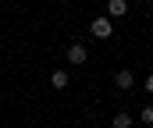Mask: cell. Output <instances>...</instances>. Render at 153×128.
<instances>
[{
  "instance_id": "6da1fadb",
  "label": "cell",
  "mask_w": 153,
  "mask_h": 128,
  "mask_svg": "<svg viewBox=\"0 0 153 128\" xmlns=\"http://www.w3.org/2000/svg\"><path fill=\"white\" fill-rule=\"evenodd\" d=\"M89 32H93L96 39H111V32H114V21H111L107 14H96V18H93V25H89Z\"/></svg>"
},
{
  "instance_id": "7a4b0ae2",
  "label": "cell",
  "mask_w": 153,
  "mask_h": 128,
  "mask_svg": "<svg viewBox=\"0 0 153 128\" xmlns=\"http://www.w3.org/2000/svg\"><path fill=\"white\" fill-rule=\"evenodd\" d=\"M85 57H89V50L82 43H71L68 46V64H85Z\"/></svg>"
},
{
  "instance_id": "3957f363",
  "label": "cell",
  "mask_w": 153,
  "mask_h": 128,
  "mask_svg": "<svg viewBox=\"0 0 153 128\" xmlns=\"http://www.w3.org/2000/svg\"><path fill=\"white\" fill-rule=\"evenodd\" d=\"M128 14V0H107V18H125Z\"/></svg>"
},
{
  "instance_id": "277c9868",
  "label": "cell",
  "mask_w": 153,
  "mask_h": 128,
  "mask_svg": "<svg viewBox=\"0 0 153 128\" xmlns=\"http://www.w3.org/2000/svg\"><path fill=\"white\" fill-rule=\"evenodd\" d=\"M114 85L117 89H132L135 85V75L132 71H114Z\"/></svg>"
},
{
  "instance_id": "5b68a950",
  "label": "cell",
  "mask_w": 153,
  "mask_h": 128,
  "mask_svg": "<svg viewBox=\"0 0 153 128\" xmlns=\"http://www.w3.org/2000/svg\"><path fill=\"white\" fill-rule=\"evenodd\" d=\"M50 85H53V89H68V71H61V68L50 71Z\"/></svg>"
},
{
  "instance_id": "8992f818",
  "label": "cell",
  "mask_w": 153,
  "mask_h": 128,
  "mask_svg": "<svg viewBox=\"0 0 153 128\" xmlns=\"http://www.w3.org/2000/svg\"><path fill=\"white\" fill-rule=\"evenodd\" d=\"M111 128H132V118H128V114H114Z\"/></svg>"
},
{
  "instance_id": "52a82bcc",
  "label": "cell",
  "mask_w": 153,
  "mask_h": 128,
  "mask_svg": "<svg viewBox=\"0 0 153 128\" xmlns=\"http://www.w3.org/2000/svg\"><path fill=\"white\" fill-rule=\"evenodd\" d=\"M139 118H143V125H153V103H146V107L139 110Z\"/></svg>"
},
{
  "instance_id": "ba28073f",
  "label": "cell",
  "mask_w": 153,
  "mask_h": 128,
  "mask_svg": "<svg viewBox=\"0 0 153 128\" xmlns=\"http://www.w3.org/2000/svg\"><path fill=\"white\" fill-rule=\"evenodd\" d=\"M146 92H150V96H153V71H150V75H146Z\"/></svg>"
},
{
  "instance_id": "9c48e42d",
  "label": "cell",
  "mask_w": 153,
  "mask_h": 128,
  "mask_svg": "<svg viewBox=\"0 0 153 128\" xmlns=\"http://www.w3.org/2000/svg\"><path fill=\"white\" fill-rule=\"evenodd\" d=\"M146 128H153V125H146Z\"/></svg>"
}]
</instances>
